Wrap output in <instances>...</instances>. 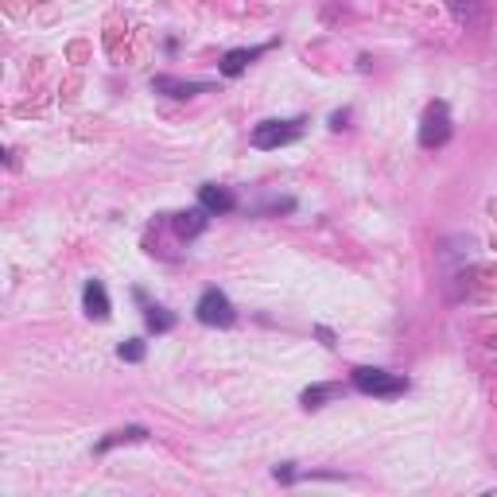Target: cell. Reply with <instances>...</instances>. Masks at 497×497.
I'll return each mask as SVG.
<instances>
[{"label":"cell","instance_id":"52a82bcc","mask_svg":"<svg viewBox=\"0 0 497 497\" xmlns=\"http://www.w3.org/2000/svg\"><path fill=\"white\" fill-rule=\"evenodd\" d=\"M206 214H210V210H203V206H198V210H186V214H175V233L179 237L203 233V229H206Z\"/></svg>","mask_w":497,"mask_h":497},{"label":"cell","instance_id":"7c38bea8","mask_svg":"<svg viewBox=\"0 0 497 497\" xmlns=\"http://www.w3.org/2000/svg\"><path fill=\"white\" fill-rule=\"evenodd\" d=\"M330 393H334V388H330V385H319V388H307V393H304V404L307 408H319L322 404V400H327V396Z\"/></svg>","mask_w":497,"mask_h":497},{"label":"cell","instance_id":"30bf717a","mask_svg":"<svg viewBox=\"0 0 497 497\" xmlns=\"http://www.w3.org/2000/svg\"><path fill=\"white\" fill-rule=\"evenodd\" d=\"M144 319H148V327H152V330H171V327H175V315H171L168 307H148Z\"/></svg>","mask_w":497,"mask_h":497},{"label":"cell","instance_id":"5b68a950","mask_svg":"<svg viewBox=\"0 0 497 497\" xmlns=\"http://www.w3.org/2000/svg\"><path fill=\"white\" fill-rule=\"evenodd\" d=\"M198 206H203V210H210V214H229L237 206V198L226 191V186L206 183V186H198Z\"/></svg>","mask_w":497,"mask_h":497},{"label":"cell","instance_id":"ba28073f","mask_svg":"<svg viewBox=\"0 0 497 497\" xmlns=\"http://www.w3.org/2000/svg\"><path fill=\"white\" fill-rule=\"evenodd\" d=\"M261 55H264V47H253V51H229L226 59H222V74L237 78V74H241V70L249 67L253 59H261Z\"/></svg>","mask_w":497,"mask_h":497},{"label":"cell","instance_id":"9c48e42d","mask_svg":"<svg viewBox=\"0 0 497 497\" xmlns=\"http://www.w3.org/2000/svg\"><path fill=\"white\" fill-rule=\"evenodd\" d=\"M156 90H168L171 97H191V93H203L206 82H175V78H156Z\"/></svg>","mask_w":497,"mask_h":497},{"label":"cell","instance_id":"6da1fadb","mask_svg":"<svg viewBox=\"0 0 497 497\" xmlns=\"http://www.w3.org/2000/svg\"><path fill=\"white\" fill-rule=\"evenodd\" d=\"M354 388L365 396H381V400H393V396L408 393V377H396V373H385V369H354Z\"/></svg>","mask_w":497,"mask_h":497},{"label":"cell","instance_id":"3957f363","mask_svg":"<svg viewBox=\"0 0 497 497\" xmlns=\"http://www.w3.org/2000/svg\"><path fill=\"white\" fill-rule=\"evenodd\" d=\"M194 311H198V322H206V327H229L233 322V304H229L218 287H206Z\"/></svg>","mask_w":497,"mask_h":497},{"label":"cell","instance_id":"8992f818","mask_svg":"<svg viewBox=\"0 0 497 497\" xmlns=\"http://www.w3.org/2000/svg\"><path fill=\"white\" fill-rule=\"evenodd\" d=\"M82 299H86V315H90V319H109V295H105L102 280H90Z\"/></svg>","mask_w":497,"mask_h":497},{"label":"cell","instance_id":"7a4b0ae2","mask_svg":"<svg viewBox=\"0 0 497 497\" xmlns=\"http://www.w3.org/2000/svg\"><path fill=\"white\" fill-rule=\"evenodd\" d=\"M299 132H304V121L299 117L295 121H261L253 128V144L268 152V148H280V144H292Z\"/></svg>","mask_w":497,"mask_h":497},{"label":"cell","instance_id":"4fadbf2b","mask_svg":"<svg viewBox=\"0 0 497 497\" xmlns=\"http://www.w3.org/2000/svg\"><path fill=\"white\" fill-rule=\"evenodd\" d=\"M121 358H125V362H140V358H144V342H140V338H128V342L121 346Z\"/></svg>","mask_w":497,"mask_h":497},{"label":"cell","instance_id":"277c9868","mask_svg":"<svg viewBox=\"0 0 497 497\" xmlns=\"http://www.w3.org/2000/svg\"><path fill=\"white\" fill-rule=\"evenodd\" d=\"M447 136H451L447 105L443 102L428 105V113H423V128H420V144H423V148H439V144H447Z\"/></svg>","mask_w":497,"mask_h":497},{"label":"cell","instance_id":"8fae6325","mask_svg":"<svg viewBox=\"0 0 497 497\" xmlns=\"http://www.w3.org/2000/svg\"><path fill=\"white\" fill-rule=\"evenodd\" d=\"M144 435H148V431H144V428H128V431H117V435H109V439H105L102 447H97V451H109V447H117V443H136V439H144Z\"/></svg>","mask_w":497,"mask_h":497}]
</instances>
